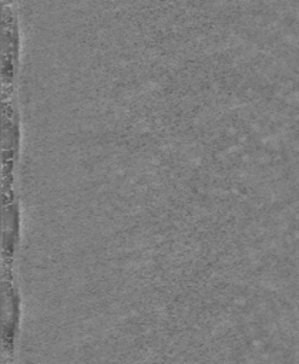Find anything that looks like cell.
I'll return each instance as SVG.
<instances>
[{"label": "cell", "mask_w": 299, "mask_h": 364, "mask_svg": "<svg viewBox=\"0 0 299 364\" xmlns=\"http://www.w3.org/2000/svg\"><path fill=\"white\" fill-rule=\"evenodd\" d=\"M3 1H19V0H3Z\"/></svg>", "instance_id": "cell-1"}]
</instances>
